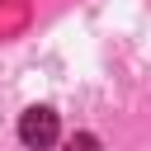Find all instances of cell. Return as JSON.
<instances>
[{"mask_svg": "<svg viewBox=\"0 0 151 151\" xmlns=\"http://www.w3.org/2000/svg\"><path fill=\"white\" fill-rule=\"evenodd\" d=\"M66 151H99V137L94 132H71L66 137Z\"/></svg>", "mask_w": 151, "mask_h": 151, "instance_id": "obj_2", "label": "cell"}, {"mask_svg": "<svg viewBox=\"0 0 151 151\" xmlns=\"http://www.w3.org/2000/svg\"><path fill=\"white\" fill-rule=\"evenodd\" d=\"M57 137H61V123H57V113H52V109H42V104H38V109H28V113L19 118V142H24L28 151H47Z\"/></svg>", "mask_w": 151, "mask_h": 151, "instance_id": "obj_1", "label": "cell"}]
</instances>
